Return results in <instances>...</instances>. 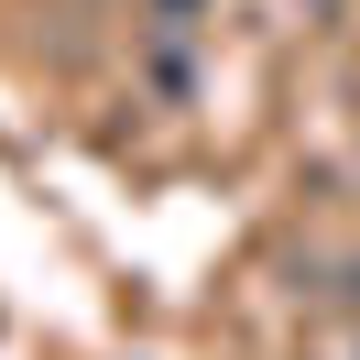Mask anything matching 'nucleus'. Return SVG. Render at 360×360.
I'll return each instance as SVG.
<instances>
[{"label": "nucleus", "instance_id": "nucleus-1", "mask_svg": "<svg viewBox=\"0 0 360 360\" xmlns=\"http://www.w3.org/2000/svg\"><path fill=\"white\" fill-rule=\"evenodd\" d=\"M153 11H164V22H197V11H207V0H153Z\"/></svg>", "mask_w": 360, "mask_h": 360}]
</instances>
